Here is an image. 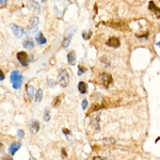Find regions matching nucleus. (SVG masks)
<instances>
[{"label":"nucleus","instance_id":"f8f14e48","mask_svg":"<svg viewBox=\"0 0 160 160\" xmlns=\"http://www.w3.org/2000/svg\"><path fill=\"white\" fill-rule=\"evenodd\" d=\"M20 146H22V144L20 143H13L10 147H9V152H10V154L15 155V153L20 149Z\"/></svg>","mask_w":160,"mask_h":160},{"label":"nucleus","instance_id":"aec40b11","mask_svg":"<svg viewBox=\"0 0 160 160\" xmlns=\"http://www.w3.org/2000/svg\"><path fill=\"white\" fill-rule=\"evenodd\" d=\"M34 98H35V100H37V101H41V100H42V98H43V91L42 90L37 91V93L35 94V97H34Z\"/></svg>","mask_w":160,"mask_h":160},{"label":"nucleus","instance_id":"2f4dec72","mask_svg":"<svg viewBox=\"0 0 160 160\" xmlns=\"http://www.w3.org/2000/svg\"><path fill=\"white\" fill-rule=\"evenodd\" d=\"M2 143H0V151H2Z\"/></svg>","mask_w":160,"mask_h":160},{"label":"nucleus","instance_id":"20e7f679","mask_svg":"<svg viewBox=\"0 0 160 160\" xmlns=\"http://www.w3.org/2000/svg\"><path fill=\"white\" fill-rule=\"evenodd\" d=\"M10 27H11L12 31H13V33H14V35L16 37H22L24 34H25V30H24V28L20 27V26H17L15 25V24H11Z\"/></svg>","mask_w":160,"mask_h":160},{"label":"nucleus","instance_id":"2eb2a0df","mask_svg":"<svg viewBox=\"0 0 160 160\" xmlns=\"http://www.w3.org/2000/svg\"><path fill=\"white\" fill-rule=\"evenodd\" d=\"M78 90H79V92L81 93V94H85V93H87V91H88V85H87V83H85V82H83V81H80V82H79V84H78Z\"/></svg>","mask_w":160,"mask_h":160},{"label":"nucleus","instance_id":"72a5a7b5","mask_svg":"<svg viewBox=\"0 0 160 160\" xmlns=\"http://www.w3.org/2000/svg\"><path fill=\"white\" fill-rule=\"evenodd\" d=\"M157 45H158V46H159V47H160V42H159V43H157Z\"/></svg>","mask_w":160,"mask_h":160},{"label":"nucleus","instance_id":"6ab92c4d","mask_svg":"<svg viewBox=\"0 0 160 160\" xmlns=\"http://www.w3.org/2000/svg\"><path fill=\"white\" fill-rule=\"evenodd\" d=\"M91 37H92V31L91 30H85L82 32V37L84 39H90Z\"/></svg>","mask_w":160,"mask_h":160},{"label":"nucleus","instance_id":"7c9ffc66","mask_svg":"<svg viewBox=\"0 0 160 160\" xmlns=\"http://www.w3.org/2000/svg\"><path fill=\"white\" fill-rule=\"evenodd\" d=\"M62 154H63V157H66V153H65V151L64 149H62Z\"/></svg>","mask_w":160,"mask_h":160},{"label":"nucleus","instance_id":"9b49d317","mask_svg":"<svg viewBox=\"0 0 160 160\" xmlns=\"http://www.w3.org/2000/svg\"><path fill=\"white\" fill-rule=\"evenodd\" d=\"M24 47L26 49H32L34 47V42L33 39H31V37H27V39L24 41Z\"/></svg>","mask_w":160,"mask_h":160},{"label":"nucleus","instance_id":"bb28decb","mask_svg":"<svg viewBox=\"0 0 160 160\" xmlns=\"http://www.w3.org/2000/svg\"><path fill=\"white\" fill-rule=\"evenodd\" d=\"M6 2H8V0H0V6H6Z\"/></svg>","mask_w":160,"mask_h":160},{"label":"nucleus","instance_id":"f03ea898","mask_svg":"<svg viewBox=\"0 0 160 160\" xmlns=\"http://www.w3.org/2000/svg\"><path fill=\"white\" fill-rule=\"evenodd\" d=\"M59 83L62 88H66L70 83V75L65 70H61L59 73Z\"/></svg>","mask_w":160,"mask_h":160},{"label":"nucleus","instance_id":"6e6552de","mask_svg":"<svg viewBox=\"0 0 160 160\" xmlns=\"http://www.w3.org/2000/svg\"><path fill=\"white\" fill-rule=\"evenodd\" d=\"M107 45L109 46V47H113V48H118V46H120V39H118V37H110L108 41H107L106 43Z\"/></svg>","mask_w":160,"mask_h":160},{"label":"nucleus","instance_id":"4468645a","mask_svg":"<svg viewBox=\"0 0 160 160\" xmlns=\"http://www.w3.org/2000/svg\"><path fill=\"white\" fill-rule=\"evenodd\" d=\"M35 41H37V44H39V45H44V44H46V39H45V37L43 35V33H39L35 37Z\"/></svg>","mask_w":160,"mask_h":160},{"label":"nucleus","instance_id":"c85d7f7f","mask_svg":"<svg viewBox=\"0 0 160 160\" xmlns=\"http://www.w3.org/2000/svg\"><path fill=\"white\" fill-rule=\"evenodd\" d=\"M147 35H149V33H145V34H142V35H137L139 39H141V37H145V39H147Z\"/></svg>","mask_w":160,"mask_h":160},{"label":"nucleus","instance_id":"423d86ee","mask_svg":"<svg viewBox=\"0 0 160 160\" xmlns=\"http://www.w3.org/2000/svg\"><path fill=\"white\" fill-rule=\"evenodd\" d=\"M17 60L20 62V64L23 65V66H27L28 65V56L24 51H20V52L17 53Z\"/></svg>","mask_w":160,"mask_h":160},{"label":"nucleus","instance_id":"dca6fc26","mask_svg":"<svg viewBox=\"0 0 160 160\" xmlns=\"http://www.w3.org/2000/svg\"><path fill=\"white\" fill-rule=\"evenodd\" d=\"M39 123L37 121H33L32 123H31V125H30L31 132H34V133H37V132L39 131Z\"/></svg>","mask_w":160,"mask_h":160},{"label":"nucleus","instance_id":"f257e3e1","mask_svg":"<svg viewBox=\"0 0 160 160\" xmlns=\"http://www.w3.org/2000/svg\"><path fill=\"white\" fill-rule=\"evenodd\" d=\"M10 81L12 82L14 89H16V90L19 89L22 87V84H23V76H22V74L18 70L12 72L11 75H10Z\"/></svg>","mask_w":160,"mask_h":160},{"label":"nucleus","instance_id":"cd10ccee","mask_svg":"<svg viewBox=\"0 0 160 160\" xmlns=\"http://www.w3.org/2000/svg\"><path fill=\"white\" fill-rule=\"evenodd\" d=\"M56 83H57V82H55V81H50V80H48V84H49L50 87H55V85H56Z\"/></svg>","mask_w":160,"mask_h":160},{"label":"nucleus","instance_id":"b1692460","mask_svg":"<svg viewBox=\"0 0 160 160\" xmlns=\"http://www.w3.org/2000/svg\"><path fill=\"white\" fill-rule=\"evenodd\" d=\"M78 70H79L78 75H82V74H83L84 72L87 70H85V68H83V67H82V66H80V65H79V66H78Z\"/></svg>","mask_w":160,"mask_h":160},{"label":"nucleus","instance_id":"ddd939ff","mask_svg":"<svg viewBox=\"0 0 160 160\" xmlns=\"http://www.w3.org/2000/svg\"><path fill=\"white\" fill-rule=\"evenodd\" d=\"M67 61L70 65H74L75 63H76V53H75V51L74 50L70 51V52L67 55Z\"/></svg>","mask_w":160,"mask_h":160},{"label":"nucleus","instance_id":"f3484780","mask_svg":"<svg viewBox=\"0 0 160 160\" xmlns=\"http://www.w3.org/2000/svg\"><path fill=\"white\" fill-rule=\"evenodd\" d=\"M149 11H152V12H155L156 14H157V13H160V9H158L157 6H156V4H155L154 1H149Z\"/></svg>","mask_w":160,"mask_h":160},{"label":"nucleus","instance_id":"473e14b6","mask_svg":"<svg viewBox=\"0 0 160 160\" xmlns=\"http://www.w3.org/2000/svg\"><path fill=\"white\" fill-rule=\"evenodd\" d=\"M157 18L158 19H160V15H157Z\"/></svg>","mask_w":160,"mask_h":160},{"label":"nucleus","instance_id":"5701e85b","mask_svg":"<svg viewBox=\"0 0 160 160\" xmlns=\"http://www.w3.org/2000/svg\"><path fill=\"white\" fill-rule=\"evenodd\" d=\"M17 136H18V138H20V139H23L24 136H25V132H24V130L19 129L18 131H17Z\"/></svg>","mask_w":160,"mask_h":160},{"label":"nucleus","instance_id":"412c9836","mask_svg":"<svg viewBox=\"0 0 160 160\" xmlns=\"http://www.w3.org/2000/svg\"><path fill=\"white\" fill-rule=\"evenodd\" d=\"M44 121H45V122L50 121V113H49V110H48V109H46L45 113H44Z\"/></svg>","mask_w":160,"mask_h":160},{"label":"nucleus","instance_id":"a878e982","mask_svg":"<svg viewBox=\"0 0 160 160\" xmlns=\"http://www.w3.org/2000/svg\"><path fill=\"white\" fill-rule=\"evenodd\" d=\"M3 79H4V74L1 70H0V81H2Z\"/></svg>","mask_w":160,"mask_h":160},{"label":"nucleus","instance_id":"f704fd0d","mask_svg":"<svg viewBox=\"0 0 160 160\" xmlns=\"http://www.w3.org/2000/svg\"><path fill=\"white\" fill-rule=\"evenodd\" d=\"M41 1H42V2H45V1H46V0H41Z\"/></svg>","mask_w":160,"mask_h":160},{"label":"nucleus","instance_id":"9d476101","mask_svg":"<svg viewBox=\"0 0 160 160\" xmlns=\"http://www.w3.org/2000/svg\"><path fill=\"white\" fill-rule=\"evenodd\" d=\"M26 91H27V94H28L30 99H33L34 97H35V89H34V87L28 84V85L26 87Z\"/></svg>","mask_w":160,"mask_h":160},{"label":"nucleus","instance_id":"4be33fe9","mask_svg":"<svg viewBox=\"0 0 160 160\" xmlns=\"http://www.w3.org/2000/svg\"><path fill=\"white\" fill-rule=\"evenodd\" d=\"M60 101H61V97H60V96H58V97H57V98L55 99V101H53V106H55V107L59 106Z\"/></svg>","mask_w":160,"mask_h":160},{"label":"nucleus","instance_id":"7ed1b4c3","mask_svg":"<svg viewBox=\"0 0 160 160\" xmlns=\"http://www.w3.org/2000/svg\"><path fill=\"white\" fill-rule=\"evenodd\" d=\"M98 81L103 87L108 89V88L110 87V84L112 83V76H111L110 74H107V73L101 74L100 76L98 77Z\"/></svg>","mask_w":160,"mask_h":160},{"label":"nucleus","instance_id":"a211bd4d","mask_svg":"<svg viewBox=\"0 0 160 160\" xmlns=\"http://www.w3.org/2000/svg\"><path fill=\"white\" fill-rule=\"evenodd\" d=\"M70 41H72V35H70V37H65V39H63V42H62V47L67 48L68 46H70Z\"/></svg>","mask_w":160,"mask_h":160},{"label":"nucleus","instance_id":"1a4fd4ad","mask_svg":"<svg viewBox=\"0 0 160 160\" xmlns=\"http://www.w3.org/2000/svg\"><path fill=\"white\" fill-rule=\"evenodd\" d=\"M109 26L114 29H118V30H127V29H128L127 25L124 23H112V24H109Z\"/></svg>","mask_w":160,"mask_h":160},{"label":"nucleus","instance_id":"39448f33","mask_svg":"<svg viewBox=\"0 0 160 160\" xmlns=\"http://www.w3.org/2000/svg\"><path fill=\"white\" fill-rule=\"evenodd\" d=\"M37 27H39V18L37 17H33L30 20V24L28 26V32L29 33H34L37 30Z\"/></svg>","mask_w":160,"mask_h":160},{"label":"nucleus","instance_id":"0eeeda50","mask_svg":"<svg viewBox=\"0 0 160 160\" xmlns=\"http://www.w3.org/2000/svg\"><path fill=\"white\" fill-rule=\"evenodd\" d=\"M27 6H28L30 10H32V11H35L37 13H39V12H41V6H39V3L37 2V1L29 0L28 3H27Z\"/></svg>","mask_w":160,"mask_h":160},{"label":"nucleus","instance_id":"c756f323","mask_svg":"<svg viewBox=\"0 0 160 160\" xmlns=\"http://www.w3.org/2000/svg\"><path fill=\"white\" fill-rule=\"evenodd\" d=\"M63 132H64V133H65V135H66V136L70 135V130H68V129H65V128H64V129H63Z\"/></svg>","mask_w":160,"mask_h":160},{"label":"nucleus","instance_id":"393cba45","mask_svg":"<svg viewBox=\"0 0 160 160\" xmlns=\"http://www.w3.org/2000/svg\"><path fill=\"white\" fill-rule=\"evenodd\" d=\"M87 107H88V100L87 99H83V100H82V109L85 110Z\"/></svg>","mask_w":160,"mask_h":160}]
</instances>
